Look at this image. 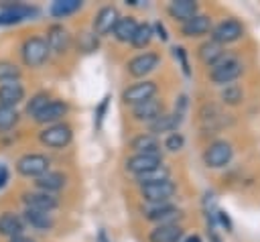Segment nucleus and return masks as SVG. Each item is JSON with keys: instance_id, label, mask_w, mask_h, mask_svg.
I'll use <instances>...</instances> for the list:
<instances>
[{"instance_id": "f257e3e1", "label": "nucleus", "mask_w": 260, "mask_h": 242, "mask_svg": "<svg viewBox=\"0 0 260 242\" xmlns=\"http://www.w3.org/2000/svg\"><path fill=\"white\" fill-rule=\"evenodd\" d=\"M49 47L43 37H28L20 45V57L26 67H41L49 59Z\"/></svg>"}, {"instance_id": "f03ea898", "label": "nucleus", "mask_w": 260, "mask_h": 242, "mask_svg": "<svg viewBox=\"0 0 260 242\" xmlns=\"http://www.w3.org/2000/svg\"><path fill=\"white\" fill-rule=\"evenodd\" d=\"M244 65L236 59V57H230V55H223L215 65H211V71H209V77L213 83L217 85H228L232 83L240 73H242Z\"/></svg>"}, {"instance_id": "7ed1b4c3", "label": "nucleus", "mask_w": 260, "mask_h": 242, "mask_svg": "<svg viewBox=\"0 0 260 242\" xmlns=\"http://www.w3.org/2000/svg\"><path fill=\"white\" fill-rule=\"evenodd\" d=\"M71 138H73V130L65 122H57V124L45 126L39 132V140L49 148H63V146H67L71 142Z\"/></svg>"}, {"instance_id": "20e7f679", "label": "nucleus", "mask_w": 260, "mask_h": 242, "mask_svg": "<svg viewBox=\"0 0 260 242\" xmlns=\"http://www.w3.org/2000/svg\"><path fill=\"white\" fill-rule=\"evenodd\" d=\"M37 14L39 10L35 6L22 2H0V24H18Z\"/></svg>"}, {"instance_id": "39448f33", "label": "nucleus", "mask_w": 260, "mask_h": 242, "mask_svg": "<svg viewBox=\"0 0 260 242\" xmlns=\"http://www.w3.org/2000/svg\"><path fill=\"white\" fill-rule=\"evenodd\" d=\"M177 191V185L171 181V179H165V181H156V183H148V185H142L140 187V195L144 201H148L150 205H156V203H167Z\"/></svg>"}, {"instance_id": "423d86ee", "label": "nucleus", "mask_w": 260, "mask_h": 242, "mask_svg": "<svg viewBox=\"0 0 260 242\" xmlns=\"http://www.w3.org/2000/svg\"><path fill=\"white\" fill-rule=\"evenodd\" d=\"M49 171V159L45 155H39V153H28V155H22L18 161H16V173L22 175V177H41L43 173Z\"/></svg>"}, {"instance_id": "0eeeda50", "label": "nucleus", "mask_w": 260, "mask_h": 242, "mask_svg": "<svg viewBox=\"0 0 260 242\" xmlns=\"http://www.w3.org/2000/svg\"><path fill=\"white\" fill-rule=\"evenodd\" d=\"M232 155H234V148L230 142L225 140H215L211 142L205 153H203V163L209 167V169H219L223 165H228L232 161Z\"/></svg>"}, {"instance_id": "6e6552de", "label": "nucleus", "mask_w": 260, "mask_h": 242, "mask_svg": "<svg viewBox=\"0 0 260 242\" xmlns=\"http://www.w3.org/2000/svg\"><path fill=\"white\" fill-rule=\"evenodd\" d=\"M22 203L26 209H37V211H53L59 205V199L53 193L47 191H24L22 193Z\"/></svg>"}, {"instance_id": "1a4fd4ad", "label": "nucleus", "mask_w": 260, "mask_h": 242, "mask_svg": "<svg viewBox=\"0 0 260 242\" xmlns=\"http://www.w3.org/2000/svg\"><path fill=\"white\" fill-rule=\"evenodd\" d=\"M154 94H156V83L154 81H138V83H132L130 87H126L122 92V102L130 104V106H138L144 100L154 98Z\"/></svg>"}, {"instance_id": "9d476101", "label": "nucleus", "mask_w": 260, "mask_h": 242, "mask_svg": "<svg viewBox=\"0 0 260 242\" xmlns=\"http://www.w3.org/2000/svg\"><path fill=\"white\" fill-rule=\"evenodd\" d=\"M47 47L51 53L63 55L69 47H71V35L63 24H51L47 28V39H45Z\"/></svg>"}, {"instance_id": "9b49d317", "label": "nucleus", "mask_w": 260, "mask_h": 242, "mask_svg": "<svg viewBox=\"0 0 260 242\" xmlns=\"http://www.w3.org/2000/svg\"><path fill=\"white\" fill-rule=\"evenodd\" d=\"M244 35V26L238 20H221L213 31H211V41L225 45V43H234Z\"/></svg>"}, {"instance_id": "f8f14e48", "label": "nucleus", "mask_w": 260, "mask_h": 242, "mask_svg": "<svg viewBox=\"0 0 260 242\" xmlns=\"http://www.w3.org/2000/svg\"><path fill=\"white\" fill-rule=\"evenodd\" d=\"M118 18H120V14H118V10H116L114 6H104V8H100V12H98L95 18H93V35H95V37L110 35V33L114 31Z\"/></svg>"}, {"instance_id": "ddd939ff", "label": "nucleus", "mask_w": 260, "mask_h": 242, "mask_svg": "<svg viewBox=\"0 0 260 242\" xmlns=\"http://www.w3.org/2000/svg\"><path fill=\"white\" fill-rule=\"evenodd\" d=\"M158 55L156 53H140L128 61V73L134 77H144L146 73L154 71L158 67Z\"/></svg>"}, {"instance_id": "4468645a", "label": "nucleus", "mask_w": 260, "mask_h": 242, "mask_svg": "<svg viewBox=\"0 0 260 242\" xmlns=\"http://www.w3.org/2000/svg\"><path fill=\"white\" fill-rule=\"evenodd\" d=\"M146 220L156 222V224H177V220H181V209L169 205V203H156L144 209Z\"/></svg>"}, {"instance_id": "2eb2a0df", "label": "nucleus", "mask_w": 260, "mask_h": 242, "mask_svg": "<svg viewBox=\"0 0 260 242\" xmlns=\"http://www.w3.org/2000/svg\"><path fill=\"white\" fill-rule=\"evenodd\" d=\"M67 110H69V106H67L65 102H61V100H51V102L35 116V122L45 124V126L57 124V122L63 120V116L67 114Z\"/></svg>"}, {"instance_id": "dca6fc26", "label": "nucleus", "mask_w": 260, "mask_h": 242, "mask_svg": "<svg viewBox=\"0 0 260 242\" xmlns=\"http://www.w3.org/2000/svg\"><path fill=\"white\" fill-rule=\"evenodd\" d=\"M22 100H24V85L20 81L0 83V106L16 108Z\"/></svg>"}, {"instance_id": "f3484780", "label": "nucleus", "mask_w": 260, "mask_h": 242, "mask_svg": "<svg viewBox=\"0 0 260 242\" xmlns=\"http://www.w3.org/2000/svg\"><path fill=\"white\" fill-rule=\"evenodd\" d=\"M181 120H183V112H179V110H175L173 114H165L162 112L158 118H154L152 122H148L150 134L154 136V134H162V132H175L177 126L181 124Z\"/></svg>"}, {"instance_id": "a211bd4d", "label": "nucleus", "mask_w": 260, "mask_h": 242, "mask_svg": "<svg viewBox=\"0 0 260 242\" xmlns=\"http://www.w3.org/2000/svg\"><path fill=\"white\" fill-rule=\"evenodd\" d=\"M160 114H162V102L156 100V98H150V100H144L138 106H132V116L140 122H152Z\"/></svg>"}, {"instance_id": "6ab92c4d", "label": "nucleus", "mask_w": 260, "mask_h": 242, "mask_svg": "<svg viewBox=\"0 0 260 242\" xmlns=\"http://www.w3.org/2000/svg\"><path fill=\"white\" fill-rule=\"evenodd\" d=\"M162 165V159L160 157H152V155H132L128 161H126V171L132 173V175H142L154 167Z\"/></svg>"}, {"instance_id": "aec40b11", "label": "nucleus", "mask_w": 260, "mask_h": 242, "mask_svg": "<svg viewBox=\"0 0 260 242\" xmlns=\"http://www.w3.org/2000/svg\"><path fill=\"white\" fill-rule=\"evenodd\" d=\"M65 181H67V177L63 173H59V171H47V173H43L41 177L35 179V185H37L39 191L55 193V191H59V189L65 187Z\"/></svg>"}, {"instance_id": "412c9836", "label": "nucleus", "mask_w": 260, "mask_h": 242, "mask_svg": "<svg viewBox=\"0 0 260 242\" xmlns=\"http://www.w3.org/2000/svg\"><path fill=\"white\" fill-rule=\"evenodd\" d=\"M20 218H22V222H26L30 228H35L39 232H47L55 224V220H53V216L49 211H37V209H26V207H24Z\"/></svg>"}, {"instance_id": "4be33fe9", "label": "nucleus", "mask_w": 260, "mask_h": 242, "mask_svg": "<svg viewBox=\"0 0 260 242\" xmlns=\"http://www.w3.org/2000/svg\"><path fill=\"white\" fill-rule=\"evenodd\" d=\"M181 238L183 228L179 224H158L148 236L150 242H179Z\"/></svg>"}, {"instance_id": "5701e85b", "label": "nucleus", "mask_w": 260, "mask_h": 242, "mask_svg": "<svg viewBox=\"0 0 260 242\" xmlns=\"http://www.w3.org/2000/svg\"><path fill=\"white\" fill-rule=\"evenodd\" d=\"M209 31H211V20L205 14H195V16H191L189 20H185L181 24V33L185 37H201Z\"/></svg>"}, {"instance_id": "b1692460", "label": "nucleus", "mask_w": 260, "mask_h": 242, "mask_svg": "<svg viewBox=\"0 0 260 242\" xmlns=\"http://www.w3.org/2000/svg\"><path fill=\"white\" fill-rule=\"evenodd\" d=\"M22 230H24V222L18 214L6 211V214L0 216V236H6L10 240L14 236H20Z\"/></svg>"}, {"instance_id": "393cba45", "label": "nucleus", "mask_w": 260, "mask_h": 242, "mask_svg": "<svg viewBox=\"0 0 260 242\" xmlns=\"http://www.w3.org/2000/svg\"><path fill=\"white\" fill-rule=\"evenodd\" d=\"M167 12L171 14V18L185 22V20H189L191 16L197 14V2H193V0H173V2L169 4Z\"/></svg>"}, {"instance_id": "a878e982", "label": "nucleus", "mask_w": 260, "mask_h": 242, "mask_svg": "<svg viewBox=\"0 0 260 242\" xmlns=\"http://www.w3.org/2000/svg\"><path fill=\"white\" fill-rule=\"evenodd\" d=\"M132 148L136 150V155H152V157H160V144L156 140V136L152 134H138L136 138H132Z\"/></svg>"}, {"instance_id": "bb28decb", "label": "nucleus", "mask_w": 260, "mask_h": 242, "mask_svg": "<svg viewBox=\"0 0 260 242\" xmlns=\"http://www.w3.org/2000/svg\"><path fill=\"white\" fill-rule=\"evenodd\" d=\"M136 28H138V22H136L134 16H120L118 22H116V26H114V31H112V35L120 43H130L132 37H134V33H136Z\"/></svg>"}, {"instance_id": "cd10ccee", "label": "nucleus", "mask_w": 260, "mask_h": 242, "mask_svg": "<svg viewBox=\"0 0 260 242\" xmlns=\"http://www.w3.org/2000/svg\"><path fill=\"white\" fill-rule=\"evenodd\" d=\"M223 47L215 41H205L201 47H199V59L205 63V65H215L221 57H223Z\"/></svg>"}, {"instance_id": "c85d7f7f", "label": "nucleus", "mask_w": 260, "mask_h": 242, "mask_svg": "<svg viewBox=\"0 0 260 242\" xmlns=\"http://www.w3.org/2000/svg\"><path fill=\"white\" fill-rule=\"evenodd\" d=\"M79 8H81V0H57L51 4L49 12L55 18H65V16H71L73 12H77Z\"/></svg>"}, {"instance_id": "c756f323", "label": "nucleus", "mask_w": 260, "mask_h": 242, "mask_svg": "<svg viewBox=\"0 0 260 242\" xmlns=\"http://www.w3.org/2000/svg\"><path fill=\"white\" fill-rule=\"evenodd\" d=\"M165 179H169V169L165 165H158V167H154V169H150V171H146L142 175H136V181H138L140 187L142 185H148V183L165 181Z\"/></svg>"}, {"instance_id": "7c9ffc66", "label": "nucleus", "mask_w": 260, "mask_h": 242, "mask_svg": "<svg viewBox=\"0 0 260 242\" xmlns=\"http://www.w3.org/2000/svg\"><path fill=\"white\" fill-rule=\"evenodd\" d=\"M20 67L8 59H0V83L6 81H18L20 79Z\"/></svg>"}, {"instance_id": "2f4dec72", "label": "nucleus", "mask_w": 260, "mask_h": 242, "mask_svg": "<svg viewBox=\"0 0 260 242\" xmlns=\"http://www.w3.org/2000/svg\"><path fill=\"white\" fill-rule=\"evenodd\" d=\"M152 35H154L152 26H150L148 22H142V24H138V28H136V33H134V37H132L130 43H132L136 49H144V47L150 43Z\"/></svg>"}, {"instance_id": "473e14b6", "label": "nucleus", "mask_w": 260, "mask_h": 242, "mask_svg": "<svg viewBox=\"0 0 260 242\" xmlns=\"http://www.w3.org/2000/svg\"><path fill=\"white\" fill-rule=\"evenodd\" d=\"M49 102H51V96H49L47 92H39V94H35V96L26 102V108H24V110H26V114H28V116H32V118H35V116H37V114H39V112H41Z\"/></svg>"}, {"instance_id": "72a5a7b5", "label": "nucleus", "mask_w": 260, "mask_h": 242, "mask_svg": "<svg viewBox=\"0 0 260 242\" xmlns=\"http://www.w3.org/2000/svg\"><path fill=\"white\" fill-rule=\"evenodd\" d=\"M18 112L16 108H6V106H0V132H6V130H12L16 124H18Z\"/></svg>"}, {"instance_id": "f704fd0d", "label": "nucleus", "mask_w": 260, "mask_h": 242, "mask_svg": "<svg viewBox=\"0 0 260 242\" xmlns=\"http://www.w3.org/2000/svg\"><path fill=\"white\" fill-rule=\"evenodd\" d=\"M242 98H244V92H242V87L236 85V83H228V85L221 89V100H223L225 104H230V106L240 104Z\"/></svg>"}, {"instance_id": "c9c22d12", "label": "nucleus", "mask_w": 260, "mask_h": 242, "mask_svg": "<svg viewBox=\"0 0 260 242\" xmlns=\"http://www.w3.org/2000/svg\"><path fill=\"white\" fill-rule=\"evenodd\" d=\"M77 47L83 53H93L98 49V37L93 33H81L77 39Z\"/></svg>"}, {"instance_id": "e433bc0d", "label": "nucleus", "mask_w": 260, "mask_h": 242, "mask_svg": "<svg viewBox=\"0 0 260 242\" xmlns=\"http://www.w3.org/2000/svg\"><path fill=\"white\" fill-rule=\"evenodd\" d=\"M183 144H185V138H183V134H179V132H171V134L167 136V140H165V148L171 150V153L181 150Z\"/></svg>"}, {"instance_id": "4c0bfd02", "label": "nucleus", "mask_w": 260, "mask_h": 242, "mask_svg": "<svg viewBox=\"0 0 260 242\" xmlns=\"http://www.w3.org/2000/svg\"><path fill=\"white\" fill-rule=\"evenodd\" d=\"M173 55H175V59H179L183 73H185V75H189V73H191V69H189V63H187V53H185V49H183V47H173Z\"/></svg>"}, {"instance_id": "58836bf2", "label": "nucleus", "mask_w": 260, "mask_h": 242, "mask_svg": "<svg viewBox=\"0 0 260 242\" xmlns=\"http://www.w3.org/2000/svg\"><path fill=\"white\" fill-rule=\"evenodd\" d=\"M108 104H110V96H106V98L100 102V106L95 108V128H102V122H104V114H106V110H108Z\"/></svg>"}, {"instance_id": "ea45409f", "label": "nucleus", "mask_w": 260, "mask_h": 242, "mask_svg": "<svg viewBox=\"0 0 260 242\" xmlns=\"http://www.w3.org/2000/svg\"><path fill=\"white\" fill-rule=\"evenodd\" d=\"M8 179H10V173H8V167L4 165V163H0V189L8 183Z\"/></svg>"}, {"instance_id": "a19ab883", "label": "nucleus", "mask_w": 260, "mask_h": 242, "mask_svg": "<svg viewBox=\"0 0 260 242\" xmlns=\"http://www.w3.org/2000/svg\"><path fill=\"white\" fill-rule=\"evenodd\" d=\"M219 222L225 226V230H228V232L232 230V222H230V218H228V214H225V211H219Z\"/></svg>"}, {"instance_id": "79ce46f5", "label": "nucleus", "mask_w": 260, "mask_h": 242, "mask_svg": "<svg viewBox=\"0 0 260 242\" xmlns=\"http://www.w3.org/2000/svg\"><path fill=\"white\" fill-rule=\"evenodd\" d=\"M8 242H35V238H30V236H24V234H20V236H14V238H10Z\"/></svg>"}, {"instance_id": "37998d69", "label": "nucleus", "mask_w": 260, "mask_h": 242, "mask_svg": "<svg viewBox=\"0 0 260 242\" xmlns=\"http://www.w3.org/2000/svg\"><path fill=\"white\" fill-rule=\"evenodd\" d=\"M154 28H156V33H158L160 41H167V33H165V26H162L160 22H156V24H154Z\"/></svg>"}, {"instance_id": "c03bdc74", "label": "nucleus", "mask_w": 260, "mask_h": 242, "mask_svg": "<svg viewBox=\"0 0 260 242\" xmlns=\"http://www.w3.org/2000/svg\"><path fill=\"white\" fill-rule=\"evenodd\" d=\"M185 242H201V238H199V236H189Z\"/></svg>"}, {"instance_id": "a18cd8bd", "label": "nucleus", "mask_w": 260, "mask_h": 242, "mask_svg": "<svg viewBox=\"0 0 260 242\" xmlns=\"http://www.w3.org/2000/svg\"><path fill=\"white\" fill-rule=\"evenodd\" d=\"M100 242H108V240H106V232H104V230H100Z\"/></svg>"}]
</instances>
